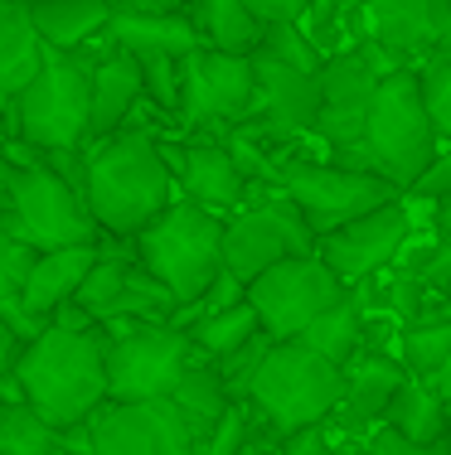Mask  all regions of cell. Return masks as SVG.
<instances>
[{"instance_id": "26", "label": "cell", "mask_w": 451, "mask_h": 455, "mask_svg": "<svg viewBox=\"0 0 451 455\" xmlns=\"http://www.w3.org/2000/svg\"><path fill=\"white\" fill-rule=\"evenodd\" d=\"M383 427L417 441V446H437V441H447V403L432 393V383L403 378L389 411H383Z\"/></svg>"}, {"instance_id": "20", "label": "cell", "mask_w": 451, "mask_h": 455, "mask_svg": "<svg viewBox=\"0 0 451 455\" xmlns=\"http://www.w3.org/2000/svg\"><path fill=\"white\" fill-rule=\"evenodd\" d=\"M102 252V237L98 243H73V247H49V252H35V267H29L25 276V296H20V306L29 310L35 320H44L59 306H68L73 296H78L83 276H88V267L98 262Z\"/></svg>"}, {"instance_id": "13", "label": "cell", "mask_w": 451, "mask_h": 455, "mask_svg": "<svg viewBox=\"0 0 451 455\" xmlns=\"http://www.w3.org/2000/svg\"><path fill=\"white\" fill-rule=\"evenodd\" d=\"M340 296H345V286H340L335 272H330L316 252L286 257V262L267 267L262 276L248 281V306L257 310L262 334H272V339H296V334L326 306H335Z\"/></svg>"}, {"instance_id": "51", "label": "cell", "mask_w": 451, "mask_h": 455, "mask_svg": "<svg viewBox=\"0 0 451 455\" xmlns=\"http://www.w3.org/2000/svg\"><path fill=\"white\" fill-rule=\"evenodd\" d=\"M326 455H345V451H335V446H330V451H326Z\"/></svg>"}, {"instance_id": "46", "label": "cell", "mask_w": 451, "mask_h": 455, "mask_svg": "<svg viewBox=\"0 0 451 455\" xmlns=\"http://www.w3.org/2000/svg\"><path fill=\"white\" fill-rule=\"evenodd\" d=\"M427 383H432V393H437V397H442V403H451V354H447V363H442V368H437V373H432V378H427Z\"/></svg>"}, {"instance_id": "38", "label": "cell", "mask_w": 451, "mask_h": 455, "mask_svg": "<svg viewBox=\"0 0 451 455\" xmlns=\"http://www.w3.org/2000/svg\"><path fill=\"white\" fill-rule=\"evenodd\" d=\"M267 344H272V334H257V339L243 344V349H233V354H223V359H213V368H219V378H223V387H229L233 403H243V397H248V383H253L257 363H262Z\"/></svg>"}, {"instance_id": "33", "label": "cell", "mask_w": 451, "mask_h": 455, "mask_svg": "<svg viewBox=\"0 0 451 455\" xmlns=\"http://www.w3.org/2000/svg\"><path fill=\"white\" fill-rule=\"evenodd\" d=\"M417 88H423V102H427L437 136L451 146V49H437L432 59L417 63Z\"/></svg>"}, {"instance_id": "18", "label": "cell", "mask_w": 451, "mask_h": 455, "mask_svg": "<svg viewBox=\"0 0 451 455\" xmlns=\"http://www.w3.org/2000/svg\"><path fill=\"white\" fill-rule=\"evenodd\" d=\"M248 189L253 184L238 175V165H233V156L223 150L219 136H185V156H180V165H175V194L180 199L229 219V213H238L243 204H248Z\"/></svg>"}, {"instance_id": "7", "label": "cell", "mask_w": 451, "mask_h": 455, "mask_svg": "<svg viewBox=\"0 0 451 455\" xmlns=\"http://www.w3.org/2000/svg\"><path fill=\"white\" fill-rule=\"evenodd\" d=\"M277 194L306 219L310 233H330V228L359 219V213L379 209L389 199H403L383 175H364V170L330 165L326 156H292L277 165Z\"/></svg>"}, {"instance_id": "17", "label": "cell", "mask_w": 451, "mask_h": 455, "mask_svg": "<svg viewBox=\"0 0 451 455\" xmlns=\"http://www.w3.org/2000/svg\"><path fill=\"white\" fill-rule=\"evenodd\" d=\"M403 378L407 373L399 368V359H389L383 349H359L354 354V359L345 363V397H340V407L330 411V421H326L330 446L340 451V441L359 446L374 427H383V411H389Z\"/></svg>"}, {"instance_id": "6", "label": "cell", "mask_w": 451, "mask_h": 455, "mask_svg": "<svg viewBox=\"0 0 451 455\" xmlns=\"http://www.w3.org/2000/svg\"><path fill=\"white\" fill-rule=\"evenodd\" d=\"M364 150L374 160V175H383L399 194L417 184L432 156L442 150L432 116H427L423 88H417V68H393L379 83L369 102V122H364Z\"/></svg>"}, {"instance_id": "45", "label": "cell", "mask_w": 451, "mask_h": 455, "mask_svg": "<svg viewBox=\"0 0 451 455\" xmlns=\"http://www.w3.org/2000/svg\"><path fill=\"white\" fill-rule=\"evenodd\" d=\"M432 223H437V237L451 243V199H437L432 204Z\"/></svg>"}, {"instance_id": "50", "label": "cell", "mask_w": 451, "mask_h": 455, "mask_svg": "<svg viewBox=\"0 0 451 455\" xmlns=\"http://www.w3.org/2000/svg\"><path fill=\"white\" fill-rule=\"evenodd\" d=\"M447 446H451V403H447Z\"/></svg>"}, {"instance_id": "36", "label": "cell", "mask_w": 451, "mask_h": 455, "mask_svg": "<svg viewBox=\"0 0 451 455\" xmlns=\"http://www.w3.org/2000/svg\"><path fill=\"white\" fill-rule=\"evenodd\" d=\"M399 267H407V272L427 286V296L437 300V315H451V243L437 237V243L423 247L413 262H403V257H399Z\"/></svg>"}, {"instance_id": "41", "label": "cell", "mask_w": 451, "mask_h": 455, "mask_svg": "<svg viewBox=\"0 0 451 455\" xmlns=\"http://www.w3.org/2000/svg\"><path fill=\"white\" fill-rule=\"evenodd\" d=\"M243 300H248V286H243L233 272H219L209 286H204V296L189 300V306H195L199 315H219V310H233V306H243Z\"/></svg>"}, {"instance_id": "22", "label": "cell", "mask_w": 451, "mask_h": 455, "mask_svg": "<svg viewBox=\"0 0 451 455\" xmlns=\"http://www.w3.org/2000/svg\"><path fill=\"white\" fill-rule=\"evenodd\" d=\"M25 15L35 25L44 49H88L93 39L107 35L112 0H25Z\"/></svg>"}, {"instance_id": "29", "label": "cell", "mask_w": 451, "mask_h": 455, "mask_svg": "<svg viewBox=\"0 0 451 455\" xmlns=\"http://www.w3.org/2000/svg\"><path fill=\"white\" fill-rule=\"evenodd\" d=\"M29 267H35V247L20 243L15 233H10L5 223H0V315L20 330V339H35L39 330H44V320H35L25 306H20V296H25V276Z\"/></svg>"}, {"instance_id": "16", "label": "cell", "mask_w": 451, "mask_h": 455, "mask_svg": "<svg viewBox=\"0 0 451 455\" xmlns=\"http://www.w3.org/2000/svg\"><path fill=\"white\" fill-rule=\"evenodd\" d=\"M359 10L364 35L389 49L403 68L451 49V0H359Z\"/></svg>"}, {"instance_id": "49", "label": "cell", "mask_w": 451, "mask_h": 455, "mask_svg": "<svg viewBox=\"0 0 451 455\" xmlns=\"http://www.w3.org/2000/svg\"><path fill=\"white\" fill-rule=\"evenodd\" d=\"M5 136H10V132H5V112H0V146H5Z\"/></svg>"}, {"instance_id": "40", "label": "cell", "mask_w": 451, "mask_h": 455, "mask_svg": "<svg viewBox=\"0 0 451 455\" xmlns=\"http://www.w3.org/2000/svg\"><path fill=\"white\" fill-rule=\"evenodd\" d=\"M403 199H423V204H437V199H451V146L442 140V150L432 156V165L417 175V184L403 194Z\"/></svg>"}, {"instance_id": "25", "label": "cell", "mask_w": 451, "mask_h": 455, "mask_svg": "<svg viewBox=\"0 0 451 455\" xmlns=\"http://www.w3.org/2000/svg\"><path fill=\"white\" fill-rule=\"evenodd\" d=\"M185 15L195 25L199 44L219 49V53H253L262 44V29H267L243 0H189Z\"/></svg>"}, {"instance_id": "44", "label": "cell", "mask_w": 451, "mask_h": 455, "mask_svg": "<svg viewBox=\"0 0 451 455\" xmlns=\"http://www.w3.org/2000/svg\"><path fill=\"white\" fill-rule=\"evenodd\" d=\"M20 349H25V339H20V330L0 315V378H10V368H15Z\"/></svg>"}, {"instance_id": "9", "label": "cell", "mask_w": 451, "mask_h": 455, "mask_svg": "<svg viewBox=\"0 0 451 455\" xmlns=\"http://www.w3.org/2000/svg\"><path fill=\"white\" fill-rule=\"evenodd\" d=\"M306 252H316V233L277 189L253 184L248 204L223 219V272H233L243 286L253 276H262L267 267Z\"/></svg>"}, {"instance_id": "42", "label": "cell", "mask_w": 451, "mask_h": 455, "mask_svg": "<svg viewBox=\"0 0 451 455\" xmlns=\"http://www.w3.org/2000/svg\"><path fill=\"white\" fill-rule=\"evenodd\" d=\"M326 451H330V431H326V421L272 436V455H326Z\"/></svg>"}, {"instance_id": "5", "label": "cell", "mask_w": 451, "mask_h": 455, "mask_svg": "<svg viewBox=\"0 0 451 455\" xmlns=\"http://www.w3.org/2000/svg\"><path fill=\"white\" fill-rule=\"evenodd\" d=\"M132 257L180 306H189L223 272V219L189 199H170L146 228L132 233Z\"/></svg>"}, {"instance_id": "24", "label": "cell", "mask_w": 451, "mask_h": 455, "mask_svg": "<svg viewBox=\"0 0 451 455\" xmlns=\"http://www.w3.org/2000/svg\"><path fill=\"white\" fill-rule=\"evenodd\" d=\"M296 339L306 344L310 354H320V359H330L335 368H345L354 354L369 344V315H364V306L345 291V296H340L335 306L320 310V315L310 320L306 330L296 334Z\"/></svg>"}, {"instance_id": "32", "label": "cell", "mask_w": 451, "mask_h": 455, "mask_svg": "<svg viewBox=\"0 0 451 455\" xmlns=\"http://www.w3.org/2000/svg\"><path fill=\"white\" fill-rule=\"evenodd\" d=\"M350 15H354V0H310V5L301 10L296 29L320 49V59H330V53H340V49L354 44Z\"/></svg>"}, {"instance_id": "10", "label": "cell", "mask_w": 451, "mask_h": 455, "mask_svg": "<svg viewBox=\"0 0 451 455\" xmlns=\"http://www.w3.org/2000/svg\"><path fill=\"white\" fill-rule=\"evenodd\" d=\"M0 223L29 243L35 252H49V247H73V243H98V223L88 213V199L78 189H68L53 170L44 165H15V180H10V209L0 213Z\"/></svg>"}, {"instance_id": "19", "label": "cell", "mask_w": 451, "mask_h": 455, "mask_svg": "<svg viewBox=\"0 0 451 455\" xmlns=\"http://www.w3.org/2000/svg\"><path fill=\"white\" fill-rule=\"evenodd\" d=\"M141 63L126 49L107 44L98 59H93V92H88V146L93 140L117 136L126 122H132L136 102H141Z\"/></svg>"}, {"instance_id": "52", "label": "cell", "mask_w": 451, "mask_h": 455, "mask_svg": "<svg viewBox=\"0 0 451 455\" xmlns=\"http://www.w3.org/2000/svg\"><path fill=\"white\" fill-rule=\"evenodd\" d=\"M112 5H117V0H112Z\"/></svg>"}, {"instance_id": "43", "label": "cell", "mask_w": 451, "mask_h": 455, "mask_svg": "<svg viewBox=\"0 0 451 455\" xmlns=\"http://www.w3.org/2000/svg\"><path fill=\"white\" fill-rule=\"evenodd\" d=\"M243 5H248L262 25H296L310 0H243Z\"/></svg>"}, {"instance_id": "30", "label": "cell", "mask_w": 451, "mask_h": 455, "mask_svg": "<svg viewBox=\"0 0 451 455\" xmlns=\"http://www.w3.org/2000/svg\"><path fill=\"white\" fill-rule=\"evenodd\" d=\"M447 354H451V320L447 315H427L417 324H403L399 339H393V359H399V368L407 378H423V383L447 363Z\"/></svg>"}, {"instance_id": "37", "label": "cell", "mask_w": 451, "mask_h": 455, "mask_svg": "<svg viewBox=\"0 0 451 455\" xmlns=\"http://www.w3.org/2000/svg\"><path fill=\"white\" fill-rule=\"evenodd\" d=\"M248 436H253V407L233 403L209 431H204V436H195V451L189 455H238Z\"/></svg>"}, {"instance_id": "1", "label": "cell", "mask_w": 451, "mask_h": 455, "mask_svg": "<svg viewBox=\"0 0 451 455\" xmlns=\"http://www.w3.org/2000/svg\"><path fill=\"white\" fill-rule=\"evenodd\" d=\"M20 403H29L49 427L73 431L107 403V339L102 330L44 324L10 368Z\"/></svg>"}, {"instance_id": "2", "label": "cell", "mask_w": 451, "mask_h": 455, "mask_svg": "<svg viewBox=\"0 0 451 455\" xmlns=\"http://www.w3.org/2000/svg\"><path fill=\"white\" fill-rule=\"evenodd\" d=\"M88 213L102 237H132L165 209L175 194V175L160 160L156 136L122 126L117 136L88 146V184H83Z\"/></svg>"}, {"instance_id": "39", "label": "cell", "mask_w": 451, "mask_h": 455, "mask_svg": "<svg viewBox=\"0 0 451 455\" xmlns=\"http://www.w3.org/2000/svg\"><path fill=\"white\" fill-rule=\"evenodd\" d=\"M354 455H451V451H447V441H437V446H417V441H407V436H399V431H389V427H374L369 436L354 446Z\"/></svg>"}, {"instance_id": "35", "label": "cell", "mask_w": 451, "mask_h": 455, "mask_svg": "<svg viewBox=\"0 0 451 455\" xmlns=\"http://www.w3.org/2000/svg\"><path fill=\"white\" fill-rule=\"evenodd\" d=\"M132 59H136V53H132ZM136 63H141V92H146V102L156 107L165 122H175V112H180V59H160V53H150V59H136Z\"/></svg>"}, {"instance_id": "28", "label": "cell", "mask_w": 451, "mask_h": 455, "mask_svg": "<svg viewBox=\"0 0 451 455\" xmlns=\"http://www.w3.org/2000/svg\"><path fill=\"white\" fill-rule=\"evenodd\" d=\"M0 455H73L68 431L49 427L29 403H20V393H10L5 411H0Z\"/></svg>"}, {"instance_id": "3", "label": "cell", "mask_w": 451, "mask_h": 455, "mask_svg": "<svg viewBox=\"0 0 451 455\" xmlns=\"http://www.w3.org/2000/svg\"><path fill=\"white\" fill-rule=\"evenodd\" d=\"M340 397H345V368L310 354L301 339H272L243 403L253 407V431L272 441L282 431L330 421Z\"/></svg>"}, {"instance_id": "14", "label": "cell", "mask_w": 451, "mask_h": 455, "mask_svg": "<svg viewBox=\"0 0 451 455\" xmlns=\"http://www.w3.org/2000/svg\"><path fill=\"white\" fill-rule=\"evenodd\" d=\"M413 243V209L407 199H389L379 209L359 213V219L330 228L316 237V257L335 272L340 286H359V281L379 276L383 267H393L403 257V247Z\"/></svg>"}, {"instance_id": "4", "label": "cell", "mask_w": 451, "mask_h": 455, "mask_svg": "<svg viewBox=\"0 0 451 455\" xmlns=\"http://www.w3.org/2000/svg\"><path fill=\"white\" fill-rule=\"evenodd\" d=\"M107 49V35L88 49H44L39 73L25 83V92L10 102L5 132L29 140L35 150H78L88 146V92H93V59Z\"/></svg>"}, {"instance_id": "27", "label": "cell", "mask_w": 451, "mask_h": 455, "mask_svg": "<svg viewBox=\"0 0 451 455\" xmlns=\"http://www.w3.org/2000/svg\"><path fill=\"white\" fill-rule=\"evenodd\" d=\"M170 407L189 421L195 436H204V431H209L213 421L233 407V397H229V387H223L219 368H213L209 359H195L185 373H180V383L170 387Z\"/></svg>"}, {"instance_id": "15", "label": "cell", "mask_w": 451, "mask_h": 455, "mask_svg": "<svg viewBox=\"0 0 451 455\" xmlns=\"http://www.w3.org/2000/svg\"><path fill=\"white\" fill-rule=\"evenodd\" d=\"M88 446L83 455H189L195 451V431L189 421L160 403H102L83 421Z\"/></svg>"}, {"instance_id": "48", "label": "cell", "mask_w": 451, "mask_h": 455, "mask_svg": "<svg viewBox=\"0 0 451 455\" xmlns=\"http://www.w3.org/2000/svg\"><path fill=\"white\" fill-rule=\"evenodd\" d=\"M10 393H15V383H10V378H0V411H5V403H10Z\"/></svg>"}, {"instance_id": "21", "label": "cell", "mask_w": 451, "mask_h": 455, "mask_svg": "<svg viewBox=\"0 0 451 455\" xmlns=\"http://www.w3.org/2000/svg\"><path fill=\"white\" fill-rule=\"evenodd\" d=\"M107 44L136 53V59H150V53H160V59H189L195 49H204L189 15H146V10H112Z\"/></svg>"}, {"instance_id": "11", "label": "cell", "mask_w": 451, "mask_h": 455, "mask_svg": "<svg viewBox=\"0 0 451 455\" xmlns=\"http://www.w3.org/2000/svg\"><path fill=\"white\" fill-rule=\"evenodd\" d=\"M195 344L175 324H132L107 339V403H160L195 363Z\"/></svg>"}, {"instance_id": "31", "label": "cell", "mask_w": 451, "mask_h": 455, "mask_svg": "<svg viewBox=\"0 0 451 455\" xmlns=\"http://www.w3.org/2000/svg\"><path fill=\"white\" fill-rule=\"evenodd\" d=\"M185 334H189V344H195L199 359L213 363V359H223V354L243 349L248 339H257V334H262V324H257V310L243 300V306L219 310V315H199Z\"/></svg>"}, {"instance_id": "53", "label": "cell", "mask_w": 451, "mask_h": 455, "mask_svg": "<svg viewBox=\"0 0 451 455\" xmlns=\"http://www.w3.org/2000/svg\"><path fill=\"white\" fill-rule=\"evenodd\" d=\"M447 451H451V446H447Z\"/></svg>"}, {"instance_id": "23", "label": "cell", "mask_w": 451, "mask_h": 455, "mask_svg": "<svg viewBox=\"0 0 451 455\" xmlns=\"http://www.w3.org/2000/svg\"><path fill=\"white\" fill-rule=\"evenodd\" d=\"M44 44L25 15V0H0V112H10L25 83L39 73Z\"/></svg>"}, {"instance_id": "12", "label": "cell", "mask_w": 451, "mask_h": 455, "mask_svg": "<svg viewBox=\"0 0 451 455\" xmlns=\"http://www.w3.org/2000/svg\"><path fill=\"white\" fill-rule=\"evenodd\" d=\"M253 107V53H219L195 49L180 59V132L185 136H219L238 126Z\"/></svg>"}, {"instance_id": "34", "label": "cell", "mask_w": 451, "mask_h": 455, "mask_svg": "<svg viewBox=\"0 0 451 455\" xmlns=\"http://www.w3.org/2000/svg\"><path fill=\"white\" fill-rule=\"evenodd\" d=\"M253 53H267V59L286 63V68H301V73H320V68H326L320 49L310 44L296 25H267L262 29V44H257Z\"/></svg>"}, {"instance_id": "47", "label": "cell", "mask_w": 451, "mask_h": 455, "mask_svg": "<svg viewBox=\"0 0 451 455\" xmlns=\"http://www.w3.org/2000/svg\"><path fill=\"white\" fill-rule=\"evenodd\" d=\"M238 455H272V441H267V436H257V431H253V436L243 441V451H238Z\"/></svg>"}, {"instance_id": "8", "label": "cell", "mask_w": 451, "mask_h": 455, "mask_svg": "<svg viewBox=\"0 0 451 455\" xmlns=\"http://www.w3.org/2000/svg\"><path fill=\"white\" fill-rule=\"evenodd\" d=\"M393 68H403V63L383 44H374L369 35L354 39L350 49L330 53L326 68H320V102H316V122H310V140L320 150L359 146L364 122H369V102Z\"/></svg>"}]
</instances>
